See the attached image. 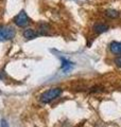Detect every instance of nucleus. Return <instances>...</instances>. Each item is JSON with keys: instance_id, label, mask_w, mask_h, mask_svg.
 I'll return each mask as SVG.
<instances>
[{"instance_id": "f257e3e1", "label": "nucleus", "mask_w": 121, "mask_h": 127, "mask_svg": "<svg viewBox=\"0 0 121 127\" xmlns=\"http://www.w3.org/2000/svg\"><path fill=\"white\" fill-rule=\"evenodd\" d=\"M62 92L63 91L60 88H52L50 90L46 91V92H44L42 95H40L39 100L42 103H44V104H48V103L55 100L56 97H59L60 95L62 94Z\"/></svg>"}, {"instance_id": "f03ea898", "label": "nucleus", "mask_w": 121, "mask_h": 127, "mask_svg": "<svg viewBox=\"0 0 121 127\" xmlns=\"http://www.w3.org/2000/svg\"><path fill=\"white\" fill-rule=\"evenodd\" d=\"M15 36V30L12 27H2L0 26V41L10 40Z\"/></svg>"}, {"instance_id": "7ed1b4c3", "label": "nucleus", "mask_w": 121, "mask_h": 127, "mask_svg": "<svg viewBox=\"0 0 121 127\" xmlns=\"http://www.w3.org/2000/svg\"><path fill=\"white\" fill-rule=\"evenodd\" d=\"M14 22L16 26H18L20 28H23L26 27L28 23H29V17H28V15L25 11H21L18 15L15 16L14 18Z\"/></svg>"}, {"instance_id": "20e7f679", "label": "nucleus", "mask_w": 121, "mask_h": 127, "mask_svg": "<svg viewBox=\"0 0 121 127\" xmlns=\"http://www.w3.org/2000/svg\"><path fill=\"white\" fill-rule=\"evenodd\" d=\"M110 50L114 54H121V42L113 41L110 45Z\"/></svg>"}, {"instance_id": "39448f33", "label": "nucleus", "mask_w": 121, "mask_h": 127, "mask_svg": "<svg viewBox=\"0 0 121 127\" xmlns=\"http://www.w3.org/2000/svg\"><path fill=\"white\" fill-rule=\"evenodd\" d=\"M107 30H108V26L104 25V23H96V25L94 26V31L97 34L105 33Z\"/></svg>"}, {"instance_id": "423d86ee", "label": "nucleus", "mask_w": 121, "mask_h": 127, "mask_svg": "<svg viewBox=\"0 0 121 127\" xmlns=\"http://www.w3.org/2000/svg\"><path fill=\"white\" fill-rule=\"evenodd\" d=\"M38 33L37 32H35L34 30L32 29H27L25 32H23V37L27 38V39H34L38 36Z\"/></svg>"}, {"instance_id": "0eeeda50", "label": "nucleus", "mask_w": 121, "mask_h": 127, "mask_svg": "<svg viewBox=\"0 0 121 127\" xmlns=\"http://www.w3.org/2000/svg\"><path fill=\"white\" fill-rule=\"evenodd\" d=\"M105 15L107 16L108 18H112V19H115L119 16V12H117L116 10H113V9H110V10H106L105 11Z\"/></svg>"}, {"instance_id": "6e6552de", "label": "nucleus", "mask_w": 121, "mask_h": 127, "mask_svg": "<svg viewBox=\"0 0 121 127\" xmlns=\"http://www.w3.org/2000/svg\"><path fill=\"white\" fill-rule=\"evenodd\" d=\"M49 31V27L46 23H40L39 25V30H38V34L40 35H46Z\"/></svg>"}, {"instance_id": "1a4fd4ad", "label": "nucleus", "mask_w": 121, "mask_h": 127, "mask_svg": "<svg viewBox=\"0 0 121 127\" xmlns=\"http://www.w3.org/2000/svg\"><path fill=\"white\" fill-rule=\"evenodd\" d=\"M72 67V63L68 62V61H65V59H63V65H62V69L65 71V72H67L69 69H71Z\"/></svg>"}, {"instance_id": "9d476101", "label": "nucleus", "mask_w": 121, "mask_h": 127, "mask_svg": "<svg viewBox=\"0 0 121 127\" xmlns=\"http://www.w3.org/2000/svg\"><path fill=\"white\" fill-rule=\"evenodd\" d=\"M115 64L118 67H120L121 68V56H119V57H117L116 59H115Z\"/></svg>"}, {"instance_id": "9b49d317", "label": "nucleus", "mask_w": 121, "mask_h": 127, "mask_svg": "<svg viewBox=\"0 0 121 127\" xmlns=\"http://www.w3.org/2000/svg\"><path fill=\"white\" fill-rule=\"evenodd\" d=\"M0 127H9V124L5 120H1V124H0Z\"/></svg>"}]
</instances>
